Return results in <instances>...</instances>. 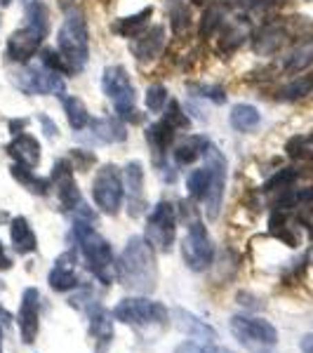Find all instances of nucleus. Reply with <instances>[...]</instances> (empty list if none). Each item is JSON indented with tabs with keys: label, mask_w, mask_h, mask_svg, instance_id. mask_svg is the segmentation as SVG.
Segmentation results:
<instances>
[{
	"label": "nucleus",
	"mask_w": 313,
	"mask_h": 353,
	"mask_svg": "<svg viewBox=\"0 0 313 353\" xmlns=\"http://www.w3.org/2000/svg\"><path fill=\"white\" fill-rule=\"evenodd\" d=\"M116 278L139 294H151L158 285V266L153 248L141 236H132L116 264Z\"/></svg>",
	"instance_id": "nucleus-1"
},
{
	"label": "nucleus",
	"mask_w": 313,
	"mask_h": 353,
	"mask_svg": "<svg viewBox=\"0 0 313 353\" xmlns=\"http://www.w3.org/2000/svg\"><path fill=\"white\" fill-rule=\"evenodd\" d=\"M68 241L81 245V252L88 269L92 271L97 281H101L104 285H111L113 276H116V259H113V248L104 236H99L90 221L73 219V229L68 233Z\"/></svg>",
	"instance_id": "nucleus-2"
},
{
	"label": "nucleus",
	"mask_w": 313,
	"mask_h": 353,
	"mask_svg": "<svg viewBox=\"0 0 313 353\" xmlns=\"http://www.w3.org/2000/svg\"><path fill=\"white\" fill-rule=\"evenodd\" d=\"M57 48H59L71 73L83 71L90 59V33L88 21H85L81 10H68L66 12L59 33H57Z\"/></svg>",
	"instance_id": "nucleus-3"
},
{
	"label": "nucleus",
	"mask_w": 313,
	"mask_h": 353,
	"mask_svg": "<svg viewBox=\"0 0 313 353\" xmlns=\"http://www.w3.org/2000/svg\"><path fill=\"white\" fill-rule=\"evenodd\" d=\"M113 321H121L125 325H132L137 330L144 327H168L170 311L161 301H153L149 297H128L118 301L113 309Z\"/></svg>",
	"instance_id": "nucleus-4"
},
{
	"label": "nucleus",
	"mask_w": 313,
	"mask_h": 353,
	"mask_svg": "<svg viewBox=\"0 0 313 353\" xmlns=\"http://www.w3.org/2000/svg\"><path fill=\"white\" fill-rule=\"evenodd\" d=\"M231 334L243 344V349L250 353H273L278 344V330L264 318L254 316H233Z\"/></svg>",
	"instance_id": "nucleus-5"
},
{
	"label": "nucleus",
	"mask_w": 313,
	"mask_h": 353,
	"mask_svg": "<svg viewBox=\"0 0 313 353\" xmlns=\"http://www.w3.org/2000/svg\"><path fill=\"white\" fill-rule=\"evenodd\" d=\"M177 236V210L172 203L161 201L146 217L144 241L151 245L156 252H170Z\"/></svg>",
	"instance_id": "nucleus-6"
},
{
	"label": "nucleus",
	"mask_w": 313,
	"mask_h": 353,
	"mask_svg": "<svg viewBox=\"0 0 313 353\" xmlns=\"http://www.w3.org/2000/svg\"><path fill=\"white\" fill-rule=\"evenodd\" d=\"M123 176L116 165H101L92 179V198L104 214H118L123 205Z\"/></svg>",
	"instance_id": "nucleus-7"
},
{
	"label": "nucleus",
	"mask_w": 313,
	"mask_h": 353,
	"mask_svg": "<svg viewBox=\"0 0 313 353\" xmlns=\"http://www.w3.org/2000/svg\"><path fill=\"white\" fill-rule=\"evenodd\" d=\"M101 88H104V94L109 97L116 106L118 116L121 118H134V85L130 81L128 71L123 66H106L104 68V76H101Z\"/></svg>",
	"instance_id": "nucleus-8"
},
{
	"label": "nucleus",
	"mask_w": 313,
	"mask_h": 353,
	"mask_svg": "<svg viewBox=\"0 0 313 353\" xmlns=\"http://www.w3.org/2000/svg\"><path fill=\"white\" fill-rule=\"evenodd\" d=\"M181 257L191 271H205L214 259V245L201 219H193L181 243Z\"/></svg>",
	"instance_id": "nucleus-9"
},
{
	"label": "nucleus",
	"mask_w": 313,
	"mask_h": 353,
	"mask_svg": "<svg viewBox=\"0 0 313 353\" xmlns=\"http://www.w3.org/2000/svg\"><path fill=\"white\" fill-rule=\"evenodd\" d=\"M203 158H205V165H210V170H212V184H210V193L203 205H205L208 217L217 219L219 210H221V201H224V189H226V161H224V156H221V151L212 144L208 146Z\"/></svg>",
	"instance_id": "nucleus-10"
},
{
	"label": "nucleus",
	"mask_w": 313,
	"mask_h": 353,
	"mask_svg": "<svg viewBox=\"0 0 313 353\" xmlns=\"http://www.w3.org/2000/svg\"><path fill=\"white\" fill-rule=\"evenodd\" d=\"M14 85L26 94H54L64 90L59 73L50 71V68L41 66H26L14 73Z\"/></svg>",
	"instance_id": "nucleus-11"
},
{
	"label": "nucleus",
	"mask_w": 313,
	"mask_h": 353,
	"mask_svg": "<svg viewBox=\"0 0 313 353\" xmlns=\"http://www.w3.org/2000/svg\"><path fill=\"white\" fill-rule=\"evenodd\" d=\"M17 325L24 344H33L41 330V292L36 288H26L21 294L19 313H17Z\"/></svg>",
	"instance_id": "nucleus-12"
},
{
	"label": "nucleus",
	"mask_w": 313,
	"mask_h": 353,
	"mask_svg": "<svg viewBox=\"0 0 313 353\" xmlns=\"http://www.w3.org/2000/svg\"><path fill=\"white\" fill-rule=\"evenodd\" d=\"M76 264H78V250L68 248L66 252H61L59 257L54 259V266L48 276V283L54 292H68V290L81 288V278L76 273Z\"/></svg>",
	"instance_id": "nucleus-13"
},
{
	"label": "nucleus",
	"mask_w": 313,
	"mask_h": 353,
	"mask_svg": "<svg viewBox=\"0 0 313 353\" xmlns=\"http://www.w3.org/2000/svg\"><path fill=\"white\" fill-rule=\"evenodd\" d=\"M45 33H41L33 26H24L17 28V31L10 36L8 48H5V54H8L10 61H17V64H26L31 57H36V52L41 50Z\"/></svg>",
	"instance_id": "nucleus-14"
},
{
	"label": "nucleus",
	"mask_w": 313,
	"mask_h": 353,
	"mask_svg": "<svg viewBox=\"0 0 313 353\" xmlns=\"http://www.w3.org/2000/svg\"><path fill=\"white\" fill-rule=\"evenodd\" d=\"M52 181L57 189V198L64 212H73L78 205L83 203L81 189H78L76 179H73V168L68 165V161H57L52 168Z\"/></svg>",
	"instance_id": "nucleus-15"
},
{
	"label": "nucleus",
	"mask_w": 313,
	"mask_h": 353,
	"mask_svg": "<svg viewBox=\"0 0 313 353\" xmlns=\"http://www.w3.org/2000/svg\"><path fill=\"white\" fill-rule=\"evenodd\" d=\"M125 191H128V212L130 217H139L146 208L144 201V168L139 161L125 165Z\"/></svg>",
	"instance_id": "nucleus-16"
},
{
	"label": "nucleus",
	"mask_w": 313,
	"mask_h": 353,
	"mask_svg": "<svg viewBox=\"0 0 313 353\" xmlns=\"http://www.w3.org/2000/svg\"><path fill=\"white\" fill-rule=\"evenodd\" d=\"M113 313L106 311L101 304H94L88 309V321H90V337L97 341V353H106V349L113 341Z\"/></svg>",
	"instance_id": "nucleus-17"
},
{
	"label": "nucleus",
	"mask_w": 313,
	"mask_h": 353,
	"mask_svg": "<svg viewBox=\"0 0 313 353\" xmlns=\"http://www.w3.org/2000/svg\"><path fill=\"white\" fill-rule=\"evenodd\" d=\"M172 318H174V325H177L179 332L186 334L189 339L205 341V344H212V341L217 339V330H214L212 325H208L205 321H201L198 316H193L191 311L174 309Z\"/></svg>",
	"instance_id": "nucleus-18"
},
{
	"label": "nucleus",
	"mask_w": 313,
	"mask_h": 353,
	"mask_svg": "<svg viewBox=\"0 0 313 353\" xmlns=\"http://www.w3.org/2000/svg\"><path fill=\"white\" fill-rule=\"evenodd\" d=\"M8 153L14 158V163H21L26 168H38L41 163V144L33 134H14V139L8 144Z\"/></svg>",
	"instance_id": "nucleus-19"
},
{
	"label": "nucleus",
	"mask_w": 313,
	"mask_h": 353,
	"mask_svg": "<svg viewBox=\"0 0 313 353\" xmlns=\"http://www.w3.org/2000/svg\"><path fill=\"white\" fill-rule=\"evenodd\" d=\"M10 238H12V248L17 254H31L38 250L36 231L31 229L26 217H14L10 224Z\"/></svg>",
	"instance_id": "nucleus-20"
},
{
	"label": "nucleus",
	"mask_w": 313,
	"mask_h": 353,
	"mask_svg": "<svg viewBox=\"0 0 313 353\" xmlns=\"http://www.w3.org/2000/svg\"><path fill=\"white\" fill-rule=\"evenodd\" d=\"M88 128L92 130V137L101 144H118V141L128 139V130L116 118H92Z\"/></svg>",
	"instance_id": "nucleus-21"
},
{
	"label": "nucleus",
	"mask_w": 313,
	"mask_h": 353,
	"mask_svg": "<svg viewBox=\"0 0 313 353\" xmlns=\"http://www.w3.org/2000/svg\"><path fill=\"white\" fill-rule=\"evenodd\" d=\"M210 141L205 139L203 134H191L186 137L181 144H177V149H174V163L181 165V168H186V165H193L198 161V158L205 156V151H208Z\"/></svg>",
	"instance_id": "nucleus-22"
},
{
	"label": "nucleus",
	"mask_w": 313,
	"mask_h": 353,
	"mask_svg": "<svg viewBox=\"0 0 313 353\" xmlns=\"http://www.w3.org/2000/svg\"><path fill=\"white\" fill-rule=\"evenodd\" d=\"M146 141H149L153 156H161L170 149V144L174 141V128L170 125L168 121H161V123H153L149 130H146Z\"/></svg>",
	"instance_id": "nucleus-23"
},
{
	"label": "nucleus",
	"mask_w": 313,
	"mask_h": 353,
	"mask_svg": "<svg viewBox=\"0 0 313 353\" xmlns=\"http://www.w3.org/2000/svg\"><path fill=\"white\" fill-rule=\"evenodd\" d=\"M261 123V113L252 104H236L231 109V125L238 132H250Z\"/></svg>",
	"instance_id": "nucleus-24"
},
{
	"label": "nucleus",
	"mask_w": 313,
	"mask_h": 353,
	"mask_svg": "<svg viewBox=\"0 0 313 353\" xmlns=\"http://www.w3.org/2000/svg\"><path fill=\"white\" fill-rule=\"evenodd\" d=\"M210 184H212V170H210V165H205L201 170H193V172L186 176L189 196L198 203H205V198H208V193H210Z\"/></svg>",
	"instance_id": "nucleus-25"
},
{
	"label": "nucleus",
	"mask_w": 313,
	"mask_h": 353,
	"mask_svg": "<svg viewBox=\"0 0 313 353\" xmlns=\"http://www.w3.org/2000/svg\"><path fill=\"white\" fill-rule=\"evenodd\" d=\"M12 176L24 186V189H28L31 193H38V196H45V193L50 191V181L38 174H33V168H26V165H21V163L12 165Z\"/></svg>",
	"instance_id": "nucleus-26"
},
{
	"label": "nucleus",
	"mask_w": 313,
	"mask_h": 353,
	"mask_svg": "<svg viewBox=\"0 0 313 353\" xmlns=\"http://www.w3.org/2000/svg\"><path fill=\"white\" fill-rule=\"evenodd\" d=\"M309 94H313V73L297 76L294 81H290L287 85H283V88L278 90V99H283V101H297Z\"/></svg>",
	"instance_id": "nucleus-27"
},
{
	"label": "nucleus",
	"mask_w": 313,
	"mask_h": 353,
	"mask_svg": "<svg viewBox=\"0 0 313 353\" xmlns=\"http://www.w3.org/2000/svg\"><path fill=\"white\" fill-rule=\"evenodd\" d=\"M61 104H64V111H66V121L71 125L73 130H85L90 125V113H88V106L83 104L78 97L68 94L61 99Z\"/></svg>",
	"instance_id": "nucleus-28"
},
{
	"label": "nucleus",
	"mask_w": 313,
	"mask_h": 353,
	"mask_svg": "<svg viewBox=\"0 0 313 353\" xmlns=\"http://www.w3.org/2000/svg\"><path fill=\"white\" fill-rule=\"evenodd\" d=\"M163 36H165L163 26L151 28V33L141 36L139 43L132 45L134 54L139 57V59H151V57H156L158 52H161V48H163Z\"/></svg>",
	"instance_id": "nucleus-29"
},
{
	"label": "nucleus",
	"mask_w": 313,
	"mask_h": 353,
	"mask_svg": "<svg viewBox=\"0 0 313 353\" xmlns=\"http://www.w3.org/2000/svg\"><path fill=\"white\" fill-rule=\"evenodd\" d=\"M285 151L294 161H313V134H294L285 144Z\"/></svg>",
	"instance_id": "nucleus-30"
},
{
	"label": "nucleus",
	"mask_w": 313,
	"mask_h": 353,
	"mask_svg": "<svg viewBox=\"0 0 313 353\" xmlns=\"http://www.w3.org/2000/svg\"><path fill=\"white\" fill-rule=\"evenodd\" d=\"M26 24L33 26V28H38V31L48 36V31H50V12H48V8H45L41 0H33V3H28V8H26Z\"/></svg>",
	"instance_id": "nucleus-31"
},
{
	"label": "nucleus",
	"mask_w": 313,
	"mask_h": 353,
	"mask_svg": "<svg viewBox=\"0 0 313 353\" xmlns=\"http://www.w3.org/2000/svg\"><path fill=\"white\" fill-rule=\"evenodd\" d=\"M41 64L45 68H50V71H54V73H59V76H64V73H71V68H68V64L64 61V57H61L59 50H54L52 48H48V50H43V54H41Z\"/></svg>",
	"instance_id": "nucleus-32"
},
{
	"label": "nucleus",
	"mask_w": 313,
	"mask_h": 353,
	"mask_svg": "<svg viewBox=\"0 0 313 353\" xmlns=\"http://www.w3.org/2000/svg\"><path fill=\"white\" fill-rule=\"evenodd\" d=\"M168 106V90L163 85H151L146 90V109L151 113H161Z\"/></svg>",
	"instance_id": "nucleus-33"
},
{
	"label": "nucleus",
	"mask_w": 313,
	"mask_h": 353,
	"mask_svg": "<svg viewBox=\"0 0 313 353\" xmlns=\"http://www.w3.org/2000/svg\"><path fill=\"white\" fill-rule=\"evenodd\" d=\"M294 179H297V172H294L292 168L281 170V172H276L269 181H266V184H264V191H287L290 186H292V181H294Z\"/></svg>",
	"instance_id": "nucleus-34"
},
{
	"label": "nucleus",
	"mask_w": 313,
	"mask_h": 353,
	"mask_svg": "<svg viewBox=\"0 0 313 353\" xmlns=\"http://www.w3.org/2000/svg\"><path fill=\"white\" fill-rule=\"evenodd\" d=\"M165 121L172 125L174 130H186L191 125L189 116L181 111V106L177 104V101H170V109H168V113H165Z\"/></svg>",
	"instance_id": "nucleus-35"
},
{
	"label": "nucleus",
	"mask_w": 313,
	"mask_h": 353,
	"mask_svg": "<svg viewBox=\"0 0 313 353\" xmlns=\"http://www.w3.org/2000/svg\"><path fill=\"white\" fill-rule=\"evenodd\" d=\"M313 59V45H309V48H299L297 52H292V57L285 61V68L287 71H299V68H304L306 64H311Z\"/></svg>",
	"instance_id": "nucleus-36"
},
{
	"label": "nucleus",
	"mask_w": 313,
	"mask_h": 353,
	"mask_svg": "<svg viewBox=\"0 0 313 353\" xmlns=\"http://www.w3.org/2000/svg\"><path fill=\"white\" fill-rule=\"evenodd\" d=\"M146 17H151V8L141 10V12L134 14V17H128V19L123 21V26H121V33H123V36H134V33L144 26Z\"/></svg>",
	"instance_id": "nucleus-37"
},
{
	"label": "nucleus",
	"mask_w": 313,
	"mask_h": 353,
	"mask_svg": "<svg viewBox=\"0 0 313 353\" xmlns=\"http://www.w3.org/2000/svg\"><path fill=\"white\" fill-rule=\"evenodd\" d=\"M198 92H201V97H205V99H212L214 104L226 101V92L221 88H214V85H201V88H198Z\"/></svg>",
	"instance_id": "nucleus-38"
},
{
	"label": "nucleus",
	"mask_w": 313,
	"mask_h": 353,
	"mask_svg": "<svg viewBox=\"0 0 313 353\" xmlns=\"http://www.w3.org/2000/svg\"><path fill=\"white\" fill-rule=\"evenodd\" d=\"M217 24H219V12L214 8H210L208 12L203 14V28H201V33H203L205 38H208L210 33L214 31V26H217Z\"/></svg>",
	"instance_id": "nucleus-39"
},
{
	"label": "nucleus",
	"mask_w": 313,
	"mask_h": 353,
	"mask_svg": "<svg viewBox=\"0 0 313 353\" xmlns=\"http://www.w3.org/2000/svg\"><path fill=\"white\" fill-rule=\"evenodd\" d=\"M170 17H172V28H174V31H177V33H181V31H184V26H181V21H189V10H186V8H174L172 10V14H170Z\"/></svg>",
	"instance_id": "nucleus-40"
},
{
	"label": "nucleus",
	"mask_w": 313,
	"mask_h": 353,
	"mask_svg": "<svg viewBox=\"0 0 313 353\" xmlns=\"http://www.w3.org/2000/svg\"><path fill=\"white\" fill-rule=\"evenodd\" d=\"M71 158H73V163H81V170H85V168H88V165H92L94 163V156H92V153H85L83 149H73L71 151Z\"/></svg>",
	"instance_id": "nucleus-41"
},
{
	"label": "nucleus",
	"mask_w": 313,
	"mask_h": 353,
	"mask_svg": "<svg viewBox=\"0 0 313 353\" xmlns=\"http://www.w3.org/2000/svg\"><path fill=\"white\" fill-rule=\"evenodd\" d=\"M38 121H41L43 130H45V134H48V137H57V134H59V130H57V123H54L50 116H45V113H41V116H38Z\"/></svg>",
	"instance_id": "nucleus-42"
},
{
	"label": "nucleus",
	"mask_w": 313,
	"mask_h": 353,
	"mask_svg": "<svg viewBox=\"0 0 313 353\" xmlns=\"http://www.w3.org/2000/svg\"><path fill=\"white\" fill-rule=\"evenodd\" d=\"M12 269V259L8 257V252H5V245L0 241V271H10Z\"/></svg>",
	"instance_id": "nucleus-43"
},
{
	"label": "nucleus",
	"mask_w": 313,
	"mask_h": 353,
	"mask_svg": "<svg viewBox=\"0 0 313 353\" xmlns=\"http://www.w3.org/2000/svg\"><path fill=\"white\" fill-rule=\"evenodd\" d=\"M299 349H301V353H313V334H306V337H301Z\"/></svg>",
	"instance_id": "nucleus-44"
},
{
	"label": "nucleus",
	"mask_w": 313,
	"mask_h": 353,
	"mask_svg": "<svg viewBox=\"0 0 313 353\" xmlns=\"http://www.w3.org/2000/svg\"><path fill=\"white\" fill-rule=\"evenodd\" d=\"M10 321H12V316H10V313L5 311L3 306H0V323H10Z\"/></svg>",
	"instance_id": "nucleus-45"
},
{
	"label": "nucleus",
	"mask_w": 313,
	"mask_h": 353,
	"mask_svg": "<svg viewBox=\"0 0 313 353\" xmlns=\"http://www.w3.org/2000/svg\"><path fill=\"white\" fill-rule=\"evenodd\" d=\"M10 3H12V0H0V5H3V8H5V5H10Z\"/></svg>",
	"instance_id": "nucleus-46"
},
{
	"label": "nucleus",
	"mask_w": 313,
	"mask_h": 353,
	"mask_svg": "<svg viewBox=\"0 0 313 353\" xmlns=\"http://www.w3.org/2000/svg\"><path fill=\"white\" fill-rule=\"evenodd\" d=\"M0 353H3V332H0Z\"/></svg>",
	"instance_id": "nucleus-47"
}]
</instances>
